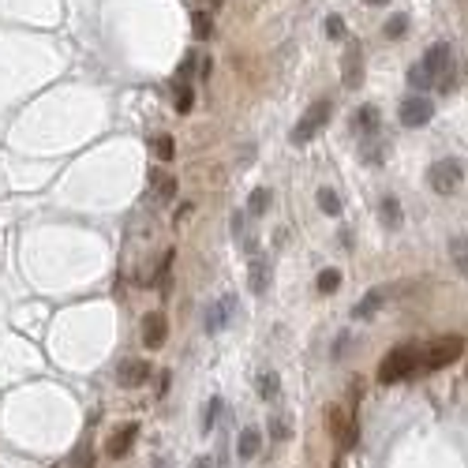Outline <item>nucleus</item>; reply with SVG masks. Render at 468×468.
Wrapping results in <instances>:
<instances>
[{"label": "nucleus", "mask_w": 468, "mask_h": 468, "mask_svg": "<svg viewBox=\"0 0 468 468\" xmlns=\"http://www.w3.org/2000/svg\"><path fill=\"white\" fill-rule=\"evenodd\" d=\"M416 367H420V345H397V348H390V352L382 356L379 382L382 386H393V382L416 375Z\"/></svg>", "instance_id": "1"}, {"label": "nucleus", "mask_w": 468, "mask_h": 468, "mask_svg": "<svg viewBox=\"0 0 468 468\" xmlns=\"http://www.w3.org/2000/svg\"><path fill=\"white\" fill-rule=\"evenodd\" d=\"M330 116H334V105H330V102H315V105H311L307 113L296 120V127L289 132V143H292V146H307V143L330 124Z\"/></svg>", "instance_id": "2"}, {"label": "nucleus", "mask_w": 468, "mask_h": 468, "mask_svg": "<svg viewBox=\"0 0 468 468\" xmlns=\"http://www.w3.org/2000/svg\"><path fill=\"white\" fill-rule=\"evenodd\" d=\"M461 180H465V161L461 158H442V161L431 165V172H427V183L438 195H453V191L461 188Z\"/></svg>", "instance_id": "3"}, {"label": "nucleus", "mask_w": 468, "mask_h": 468, "mask_svg": "<svg viewBox=\"0 0 468 468\" xmlns=\"http://www.w3.org/2000/svg\"><path fill=\"white\" fill-rule=\"evenodd\" d=\"M461 352H465V341L457 334H449V337H438V341L427 348L424 363L431 367V371H438V367H449L453 360H461Z\"/></svg>", "instance_id": "4"}, {"label": "nucleus", "mask_w": 468, "mask_h": 468, "mask_svg": "<svg viewBox=\"0 0 468 468\" xmlns=\"http://www.w3.org/2000/svg\"><path fill=\"white\" fill-rule=\"evenodd\" d=\"M341 79L348 90H360L363 87V45L356 38H348L345 53H341Z\"/></svg>", "instance_id": "5"}, {"label": "nucleus", "mask_w": 468, "mask_h": 468, "mask_svg": "<svg viewBox=\"0 0 468 468\" xmlns=\"http://www.w3.org/2000/svg\"><path fill=\"white\" fill-rule=\"evenodd\" d=\"M326 427H330V435L337 438V446H341V449H352L356 446V424H348V420H345V408L341 405H330L326 408Z\"/></svg>", "instance_id": "6"}, {"label": "nucleus", "mask_w": 468, "mask_h": 468, "mask_svg": "<svg viewBox=\"0 0 468 468\" xmlns=\"http://www.w3.org/2000/svg\"><path fill=\"white\" fill-rule=\"evenodd\" d=\"M431 116H435V105H431V98H424V94L405 98V105H401V124L405 127H424Z\"/></svg>", "instance_id": "7"}, {"label": "nucleus", "mask_w": 468, "mask_h": 468, "mask_svg": "<svg viewBox=\"0 0 468 468\" xmlns=\"http://www.w3.org/2000/svg\"><path fill=\"white\" fill-rule=\"evenodd\" d=\"M146 379H150V363L139 360V356H132V360H124L116 367V382L124 390H139V386H146Z\"/></svg>", "instance_id": "8"}, {"label": "nucleus", "mask_w": 468, "mask_h": 468, "mask_svg": "<svg viewBox=\"0 0 468 468\" xmlns=\"http://www.w3.org/2000/svg\"><path fill=\"white\" fill-rule=\"evenodd\" d=\"M424 64H427L431 75H435V82H438V79H446V75H453V49H449L446 42H435V45L427 49Z\"/></svg>", "instance_id": "9"}, {"label": "nucleus", "mask_w": 468, "mask_h": 468, "mask_svg": "<svg viewBox=\"0 0 468 468\" xmlns=\"http://www.w3.org/2000/svg\"><path fill=\"white\" fill-rule=\"evenodd\" d=\"M135 438H139V424H120L113 431V438H109V446H105V453L113 457V461H124L127 453H132V446H135Z\"/></svg>", "instance_id": "10"}, {"label": "nucleus", "mask_w": 468, "mask_h": 468, "mask_svg": "<svg viewBox=\"0 0 468 468\" xmlns=\"http://www.w3.org/2000/svg\"><path fill=\"white\" fill-rule=\"evenodd\" d=\"M165 337H169V318H165L161 311H150V315L143 318V345L146 348H161Z\"/></svg>", "instance_id": "11"}, {"label": "nucleus", "mask_w": 468, "mask_h": 468, "mask_svg": "<svg viewBox=\"0 0 468 468\" xmlns=\"http://www.w3.org/2000/svg\"><path fill=\"white\" fill-rule=\"evenodd\" d=\"M352 127L363 135V139H375V135L382 132V113L375 105H360V109H356V116H352Z\"/></svg>", "instance_id": "12"}, {"label": "nucleus", "mask_w": 468, "mask_h": 468, "mask_svg": "<svg viewBox=\"0 0 468 468\" xmlns=\"http://www.w3.org/2000/svg\"><path fill=\"white\" fill-rule=\"evenodd\" d=\"M247 281H251V292H270V281H273V266H270V259H255L251 262V270H247Z\"/></svg>", "instance_id": "13"}, {"label": "nucleus", "mask_w": 468, "mask_h": 468, "mask_svg": "<svg viewBox=\"0 0 468 468\" xmlns=\"http://www.w3.org/2000/svg\"><path fill=\"white\" fill-rule=\"evenodd\" d=\"M233 296H225V300H217L214 307L206 311V334H222L225 323H228V315H233Z\"/></svg>", "instance_id": "14"}, {"label": "nucleus", "mask_w": 468, "mask_h": 468, "mask_svg": "<svg viewBox=\"0 0 468 468\" xmlns=\"http://www.w3.org/2000/svg\"><path fill=\"white\" fill-rule=\"evenodd\" d=\"M259 442H262L259 427H244V431H240V442H236V457H240V461H255V453H259Z\"/></svg>", "instance_id": "15"}, {"label": "nucleus", "mask_w": 468, "mask_h": 468, "mask_svg": "<svg viewBox=\"0 0 468 468\" xmlns=\"http://www.w3.org/2000/svg\"><path fill=\"white\" fill-rule=\"evenodd\" d=\"M379 217H382V225H386V228H401L405 214H401L397 195H386V199H382V203H379Z\"/></svg>", "instance_id": "16"}, {"label": "nucleus", "mask_w": 468, "mask_h": 468, "mask_svg": "<svg viewBox=\"0 0 468 468\" xmlns=\"http://www.w3.org/2000/svg\"><path fill=\"white\" fill-rule=\"evenodd\" d=\"M382 304H386V292H382V289H371V292H367V296L360 300V304L352 307V318H371Z\"/></svg>", "instance_id": "17"}, {"label": "nucleus", "mask_w": 468, "mask_h": 468, "mask_svg": "<svg viewBox=\"0 0 468 468\" xmlns=\"http://www.w3.org/2000/svg\"><path fill=\"white\" fill-rule=\"evenodd\" d=\"M150 183H154V191H158L165 203H172V199H177V177H172V172L154 169V172H150Z\"/></svg>", "instance_id": "18"}, {"label": "nucleus", "mask_w": 468, "mask_h": 468, "mask_svg": "<svg viewBox=\"0 0 468 468\" xmlns=\"http://www.w3.org/2000/svg\"><path fill=\"white\" fill-rule=\"evenodd\" d=\"M408 87H412V90H420V94L435 87V75L427 71V64H424V60H420V64H412V68H408Z\"/></svg>", "instance_id": "19"}, {"label": "nucleus", "mask_w": 468, "mask_h": 468, "mask_svg": "<svg viewBox=\"0 0 468 468\" xmlns=\"http://www.w3.org/2000/svg\"><path fill=\"white\" fill-rule=\"evenodd\" d=\"M270 191H266V188H255L251 191V195H247V214H251V217H262L266 214V210H270Z\"/></svg>", "instance_id": "20"}, {"label": "nucleus", "mask_w": 468, "mask_h": 468, "mask_svg": "<svg viewBox=\"0 0 468 468\" xmlns=\"http://www.w3.org/2000/svg\"><path fill=\"white\" fill-rule=\"evenodd\" d=\"M315 289L323 292V296H330V292H337V289H341V270H334V266H330V270H318Z\"/></svg>", "instance_id": "21"}, {"label": "nucleus", "mask_w": 468, "mask_h": 468, "mask_svg": "<svg viewBox=\"0 0 468 468\" xmlns=\"http://www.w3.org/2000/svg\"><path fill=\"white\" fill-rule=\"evenodd\" d=\"M270 438H273V442H289V438H292V424H289V416L273 412V416H270Z\"/></svg>", "instance_id": "22"}, {"label": "nucleus", "mask_w": 468, "mask_h": 468, "mask_svg": "<svg viewBox=\"0 0 468 468\" xmlns=\"http://www.w3.org/2000/svg\"><path fill=\"white\" fill-rule=\"evenodd\" d=\"M255 386H259V397L262 401H273V397H278V390H281V379L273 371H266V375H259V382H255Z\"/></svg>", "instance_id": "23"}, {"label": "nucleus", "mask_w": 468, "mask_h": 468, "mask_svg": "<svg viewBox=\"0 0 468 468\" xmlns=\"http://www.w3.org/2000/svg\"><path fill=\"white\" fill-rule=\"evenodd\" d=\"M318 206H323V214H330V217H337L341 214V199H337V191H330V188H318Z\"/></svg>", "instance_id": "24"}, {"label": "nucleus", "mask_w": 468, "mask_h": 468, "mask_svg": "<svg viewBox=\"0 0 468 468\" xmlns=\"http://www.w3.org/2000/svg\"><path fill=\"white\" fill-rule=\"evenodd\" d=\"M154 154H158L161 161H172V154H177V143H172V135H154Z\"/></svg>", "instance_id": "25"}, {"label": "nucleus", "mask_w": 468, "mask_h": 468, "mask_svg": "<svg viewBox=\"0 0 468 468\" xmlns=\"http://www.w3.org/2000/svg\"><path fill=\"white\" fill-rule=\"evenodd\" d=\"M382 34H386L390 42L405 38V34H408V15H393V19L386 23V30H382Z\"/></svg>", "instance_id": "26"}, {"label": "nucleus", "mask_w": 468, "mask_h": 468, "mask_svg": "<svg viewBox=\"0 0 468 468\" xmlns=\"http://www.w3.org/2000/svg\"><path fill=\"white\" fill-rule=\"evenodd\" d=\"M222 397H210V405H206V420H203V435H210L214 431V424H217V416H222Z\"/></svg>", "instance_id": "27"}, {"label": "nucleus", "mask_w": 468, "mask_h": 468, "mask_svg": "<svg viewBox=\"0 0 468 468\" xmlns=\"http://www.w3.org/2000/svg\"><path fill=\"white\" fill-rule=\"evenodd\" d=\"M191 19H195V23H191V26H195V38H210V34H214V23H210V12H195V15H191Z\"/></svg>", "instance_id": "28"}, {"label": "nucleus", "mask_w": 468, "mask_h": 468, "mask_svg": "<svg viewBox=\"0 0 468 468\" xmlns=\"http://www.w3.org/2000/svg\"><path fill=\"white\" fill-rule=\"evenodd\" d=\"M191 105H195V94H191V87H177V113H191Z\"/></svg>", "instance_id": "29"}, {"label": "nucleus", "mask_w": 468, "mask_h": 468, "mask_svg": "<svg viewBox=\"0 0 468 468\" xmlns=\"http://www.w3.org/2000/svg\"><path fill=\"white\" fill-rule=\"evenodd\" d=\"M326 34H330V38H345V23H341V15H330Z\"/></svg>", "instance_id": "30"}, {"label": "nucleus", "mask_w": 468, "mask_h": 468, "mask_svg": "<svg viewBox=\"0 0 468 468\" xmlns=\"http://www.w3.org/2000/svg\"><path fill=\"white\" fill-rule=\"evenodd\" d=\"M75 468H90V446L82 442V449L75 453Z\"/></svg>", "instance_id": "31"}, {"label": "nucleus", "mask_w": 468, "mask_h": 468, "mask_svg": "<svg viewBox=\"0 0 468 468\" xmlns=\"http://www.w3.org/2000/svg\"><path fill=\"white\" fill-rule=\"evenodd\" d=\"M345 345H348V334H341V337H337V348H334V360H341V356H345Z\"/></svg>", "instance_id": "32"}, {"label": "nucleus", "mask_w": 468, "mask_h": 468, "mask_svg": "<svg viewBox=\"0 0 468 468\" xmlns=\"http://www.w3.org/2000/svg\"><path fill=\"white\" fill-rule=\"evenodd\" d=\"M457 255H468V240H453V259Z\"/></svg>", "instance_id": "33"}, {"label": "nucleus", "mask_w": 468, "mask_h": 468, "mask_svg": "<svg viewBox=\"0 0 468 468\" xmlns=\"http://www.w3.org/2000/svg\"><path fill=\"white\" fill-rule=\"evenodd\" d=\"M453 262H457V270H461V273H465V278H468V255H457V259H453Z\"/></svg>", "instance_id": "34"}, {"label": "nucleus", "mask_w": 468, "mask_h": 468, "mask_svg": "<svg viewBox=\"0 0 468 468\" xmlns=\"http://www.w3.org/2000/svg\"><path fill=\"white\" fill-rule=\"evenodd\" d=\"M195 468H214V461H210V457H199V461H195Z\"/></svg>", "instance_id": "35"}, {"label": "nucleus", "mask_w": 468, "mask_h": 468, "mask_svg": "<svg viewBox=\"0 0 468 468\" xmlns=\"http://www.w3.org/2000/svg\"><path fill=\"white\" fill-rule=\"evenodd\" d=\"M363 4H371V8H375V4H390V0H363Z\"/></svg>", "instance_id": "36"}]
</instances>
